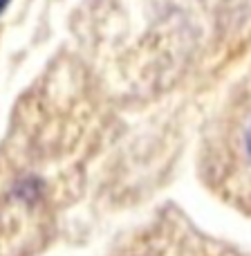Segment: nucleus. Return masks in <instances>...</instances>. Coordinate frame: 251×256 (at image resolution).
Returning <instances> with one entry per match:
<instances>
[{"instance_id": "nucleus-2", "label": "nucleus", "mask_w": 251, "mask_h": 256, "mask_svg": "<svg viewBox=\"0 0 251 256\" xmlns=\"http://www.w3.org/2000/svg\"><path fill=\"white\" fill-rule=\"evenodd\" d=\"M110 256H243L234 245L200 232L189 220L162 218L124 238Z\"/></svg>"}, {"instance_id": "nucleus-1", "label": "nucleus", "mask_w": 251, "mask_h": 256, "mask_svg": "<svg viewBox=\"0 0 251 256\" xmlns=\"http://www.w3.org/2000/svg\"><path fill=\"white\" fill-rule=\"evenodd\" d=\"M200 164L209 189L251 216V72L236 86L211 124Z\"/></svg>"}]
</instances>
